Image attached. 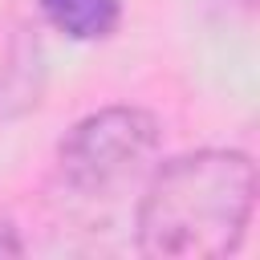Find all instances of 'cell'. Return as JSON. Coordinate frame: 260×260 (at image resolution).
<instances>
[{
    "label": "cell",
    "mask_w": 260,
    "mask_h": 260,
    "mask_svg": "<svg viewBox=\"0 0 260 260\" xmlns=\"http://www.w3.org/2000/svg\"><path fill=\"white\" fill-rule=\"evenodd\" d=\"M256 203V167L240 150L171 158L142 195L138 248L158 260H219L236 252Z\"/></svg>",
    "instance_id": "1"
},
{
    "label": "cell",
    "mask_w": 260,
    "mask_h": 260,
    "mask_svg": "<svg viewBox=\"0 0 260 260\" xmlns=\"http://www.w3.org/2000/svg\"><path fill=\"white\" fill-rule=\"evenodd\" d=\"M158 142V122L134 106H110L81 118L57 146L61 175L81 191H102L134 171Z\"/></svg>",
    "instance_id": "2"
},
{
    "label": "cell",
    "mask_w": 260,
    "mask_h": 260,
    "mask_svg": "<svg viewBox=\"0 0 260 260\" xmlns=\"http://www.w3.org/2000/svg\"><path fill=\"white\" fill-rule=\"evenodd\" d=\"M53 28H61L73 41H98L110 37L118 24V0H41Z\"/></svg>",
    "instance_id": "3"
},
{
    "label": "cell",
    "mask_w": 260,
    "mask_h": 260,
    "mask_svg": "<svg viewBox=\"0 0 260 260\" xmlns=\"http://www.w3.org/2000/svg\"><path fill=\"white\" fill-rule=\"evenodd\" d=\"M20 252H24V244L16 240V232L8 223H0V256H20Z\"/></svg>",
    "instance_id": "4"
}]
</instances>
